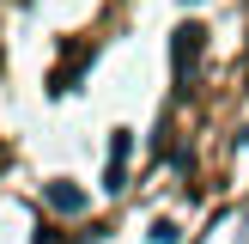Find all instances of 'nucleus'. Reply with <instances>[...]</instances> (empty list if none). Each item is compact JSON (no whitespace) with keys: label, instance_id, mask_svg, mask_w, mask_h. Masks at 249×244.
Returning <instances> with one entry per match:
<instances>
[{"label":"nucleus","instance_id":"nucleus-6","mask_svg":"<svg viewBox=\"0 0 249 244\" xmlns=\"http://www.w3.org/2000/svg\"><path fill=\"white\" fill-rule=\"evenodd\" d=\"M36 244H55V238H36Z\"/></svg>","mask_w":249,"mask_h":244},{"label":"nucleus","instance_id":"nucleus-2","mask_svg":"<svg viewBox=\"0 0 249 244\" xmlns=\"http://www.w3.org/2000/svg\"><path fill=\"white\" fill-rule=\"evenodd\" d=\"M201 37H207V31H201V24H182V31H177V43H170V61H177V73H182V67H189V61H195V55H201Z\"/></svg>","mask_w":249,"mask_h":244},{"label":"nucleus","instance_id":"nucleus-1","mask_svg":"<svg viewBox=\"0 0 249 244\" xmlns=\"http://www.w3.org/2000/svg\"><path fill=\"white\" fill-rule=\"evenodd\" d=\"M43 202L55 207V214H79V207H85V189L67 183V177H55V183H43Z\"/></svg>","mask_w":249,"mask_h":244},{"label":"nucleus","instance_id":"nucleus-5","mask_svg":"<svg viewBox=\"0 0 249 244\" xmlns=\"http://www.w3.org/2000/svg\"><path fill=\"white\" fill-rule=\"evenodd\" d=\"M237 141H243V146H249V122H243V128H237Z\"/></svg>","mask_w":249,"mask_h":244},{"label":"nucleus","instance_id":"nucleus-4","mask_svg":"<svg viewBox=\"0 0 249 244\" xmlns=\"http://www.w3.org/2000/svg\"><path fill=\"white\" fill-rule=\"evenodd\" d=\"M177 238H182V232L170 226V220H152V244H177Z\"/></svg>","mask_w":249,"mask_h":244},{"label":"nucleus","instance_id":"nucleus-3","mask_svg":"<svg viewBox=\"0 0 249 244\" xmlns=\"http://www.w3.org/2000/svg\"><path fill=\"white\" fill-rule=\"evenodd\" d=\"M128 153H134V134L116 128V141H109V177H104V189H122V165H128Z\"/></svg>","mask_w":249,"mask_h":244}]
</instances>
